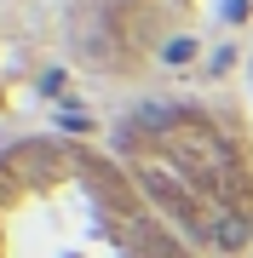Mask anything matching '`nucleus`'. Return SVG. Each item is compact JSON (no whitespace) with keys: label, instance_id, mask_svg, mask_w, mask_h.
Returning a JSON list of instances; mask_svg holds the SVG:
<instances>
[{"label":"nucleus","instance_id":"1","mask_svg":"<svg viewBox=\"0 0 253 258\" xmlns=\"http://www.w3.org/2000/svg\"><path fill=\"white\" fill-rule=\"evenodd\" d=\"M0 258H207L156 212L115 149L40 132L0 149Z\"/></svg>","mask_w":253,"mask_h":258},{"label":"nucleus","instance_id":"2","mask_svg":"<svg viewBox=\"0 0 253 258\" xmlns=\"http://www.w3.org/2000/svg\"><path fill=\"white\" fill-rule=\"evenodd\" d=\"M115 161L196 252L253 247V126L230 103H144L115 132Z\"/></svg>","mask_w":253,"mask_h":258}]
</instances>
